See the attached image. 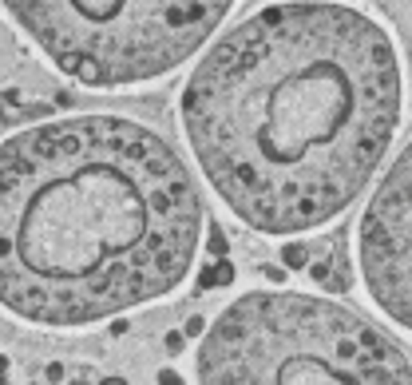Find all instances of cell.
Masks as SVG:
<instances>
[{"label":"cell","mask_w":412,"mask_h":385,"mask_svg":"<svg viewBox=\"0 0 412 385\" xmlns=\"http://www.w3.org/2000/svg\"><path fill=\"white\" fill-rule=\"evenodd\" d=\"M52 64L87 88H131L183 68L234 0H0Z\"/></svg>","instance_id":"obj_4"},{"label":"cell","mask_w":412,"mask_h":385,"mask_svg":"<svg viewBox=\"0 0 412 385\" xmlns=\"http://www.w3.org/2000/svg\"><path fill=\"white\" fill-rule=\"evenodd\" d=\"M404 76L389 28L341 0H278L222 36L183 88L203 179L269 235L329 226L377 175Z\"/></svg>","instance_id":"obj_1"},{"label":"cell","mask_w":412,"mask_h":385,"mask_svg":"<svg viewBox=\"0 0 412 385\" xmlns=\"http://www.w3.org/2000/svg\"><path fill=\"white\" fill-rule=\"evenodd\" d=\"M357 266L377 310L412 334V139L361 215Z\"/></svg>","instance_id":"obj_5"},{"label":"cell","mask_w":412,"mask_h":385,"mask_svg":"<svg viewBox=\"0 0 412 385\" xmlns=\"http://www.w3.org/2000/svg\"><path fill=\"white\" fill-rule=\"evenodd\" d=\"M203 242L174 147L123 115H63L0 144V310L87 330L167 298Z\"/></svg>","instance_id":"obj_2"},{"label":"cell","mask_w":412,"mask_h":385,"mask_svg":"<svg viewBox=\"0 0 412 385\" xmlns=\"http://www.w3.org/2000/svg\"><path fill=\"white\" fill-rule=\"evenodd\" d=\"M234 282V266L226 262V258H214V262H206L203 274H198V290H214V286H230Z\"/></svg>","instance_id":"obj_6"},{"label":"cell","mask_w":412,"mask_h":385,"mask_svg":"<svg viewBox=\"0 0 412 385\" xmlns=\"http://www.w3.org/2000/svg\"><path fill=\"white\" fill-rule=\"evenodd\" d=\"M198 385H412V362L329 298L250 290L206 330Z\"/></svg>","instance_id":"obj_3"},{"label":"cell","mask_w":412,"mask_h":385,"mask_svg":"<svg viewBox=\"0 0 412 385\" xmlns=\"http://www.w3.org/2000/svg\"><path fill=\"white\" fill-rule=\"evenodd\" d=\"M4 369H8V362H4V357H0V373H4Z\"/></svg>","instance_id":"obj_11"},{"label":"cell","mask_w":412,"mask_h":385,"mask_svg":"<svg viewBox=\"0 0 412 385\" xmlns=\"http://www.w3.org/2000/svg\"><path fill=\"white\" fill-rule=\"evenodd\" d=\"M282 258H285V266H305L309 250H305L301 242H293V246H285V250H282Z\"/></svg>","instance_id":"obj_7"},{"label":"cell","mask_w":412,"mask_h":385,"mask_svg":"<svg viewBox=\"0 0 412 385\" xmlns=\"http://www.w3.org/2000/svg\"><path fill=\"white\" fill-rule=\"evenodd\" d=\"M167 350H171V353L183 350V334H171V337H167Z\"/></svg>","instance_id":"obj_9"},{"label":"cell","mask_w":412,"mask_h":385,"mask_svg":"<svg viewBox=\"0 0 412 385\" xmlns=\"http://www.w3.org/2000/svg\"><path fill=\"white\" fill-rule=\"evenodd\" d=\"M99 385H127V382H123V377H103Z\"/></svg>","instance_id":"obj_10"},{"label":"cell","mask_w":412,"mask_h":385,"mask_svg":"<svg viewBox=\"0 0 412 385\" xmlns=\"http://www.w3.org/2000/svg\"><path fill=\"white\" fill-rule=\"evenodd\" d=\"M158 385H183V377H178L174 369H163V373H158Z\"/></svg>","instance_id":"obj_8"}]
</instances>
